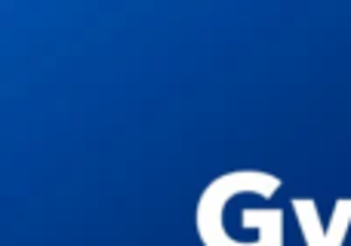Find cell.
<instances>
[{
    "mask_svg": "<svg viewBox=\"0 0 351 246\" xmlns=\"http://www.w3.org/2000/svg\"><path fill=\"white\" fill-rule=\"evenodd\" d=\"M280 188V175L265 169H231L216 175L194 206L200 246H287L284 210L265 204Z\"/></svg>",
    "mask_w": 351,
    "mask_h": 246,
    "instance_id": "obj_1",
    "label": "cell"
},
{
    "mask_svg": "<svg viewBox=\"0 0 351 246\" xmlns=\"http://www.w3.org/2000/svg\"><path fill=\"white\" fill-rule=\"evenodd\" d=\"M290 210L296 212L305 246H346V237L351 228V197L333 200V210H330L327 222L321 219L317 200H311V197H293Z\"/></svg>",
    "mask_w": 351,
    "mask_h": 246,
    "instance_id": "obj_2",
    "label": "cell"
}]
</instances>
